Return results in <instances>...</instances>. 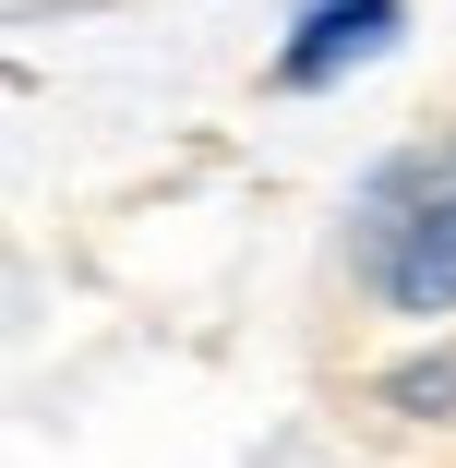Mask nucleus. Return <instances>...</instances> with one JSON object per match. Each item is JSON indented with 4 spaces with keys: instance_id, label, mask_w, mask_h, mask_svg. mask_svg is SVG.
Returning a JSON list of instances; mask_svg holds the SVG:
<instances>
[{
    "instance_id": "f257e3e1",
    "label": "nucleus",
    "mask_w": 456,
    "mask_h": 468,
    "mask_svg": "<svg viewBox=\"0 0 456 468\" xmlns=\"http://www.w3.org/2000/svg\"><path fill=\"white\" fill-rule=\"evenodd\" d=\"M360 276H373L385 313H456V144L397 156L373 193H360Z\"/></svg>"
},
{
    "instance_id": "7ed1b4c3",
    "label": "nucleus",
    "mask_w": 456,
    "mask_h": 468,
    "mask_svg": "<svg viewBox=\"0 0 456 468\" xmlns=\"http://www.w3.org/2000/svg\"><path fill=\"white\" fill-rule=\"evenodd\" d=\"M385 397H397V409H456V360H408V372H385Z\"/></svg>"
},
{
    "instance_id": "f03ea898",
    "label": "nucleus",
    "mask_w": 456,
    "mask_h": 468,
    "mask_svg": "<svg viewBox=\"0 0 456 468\" xmlns=\"http://www.w3.org/2000/svg\"><path fill=\"white\" fill-rule=\"evenodd\" d=\"M385 37H397V0H313L289 25V48H277V84H324L348 60H373Z\"/></svg>"
}]
</instances>
